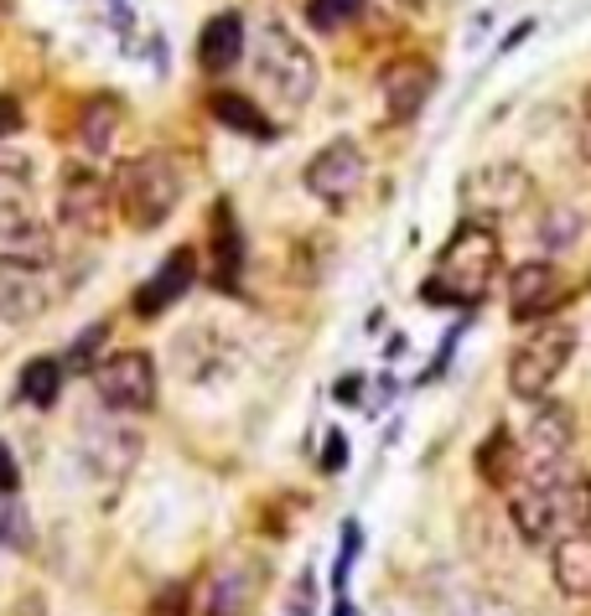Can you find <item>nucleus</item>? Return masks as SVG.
<instances>
[{"label": "nucleus", "instance_id": "nucleus-1", "mask_svg": "<svg viewBox=\"0 0 591 616\" xmlns=\"http://www.w3.org/2000/svg\"><path fill=\"white\" fill-rule=\"evenodd\" d=\"M509 523L529 550L591 534V472L571 456L524 466L509 487Z\"/></svg>", "mask_w": 591, "mask_h": 616}, {"label": "nucleus", "instance_id": "nucleus-2", "mask_svg": "<svg viewBox=\"0 0 591 616\" xmlns=\"http://www.w3.org/2000/svg\"><path fill=\"white\" fill-rule=\"evenodd\" d=\"M498 269H503L498 228L482 218H467V223H457V234L441 244L436 269L426 275L420 296H426V306H478V300L493 290Z\"/></svg>", "mask_w": 591, "mask_h": 616}, {"label": "nucleus", "instance_id": "nucleus-3", "mask_svg": "<svg viewBox=\"0 0 591 616\" xmlns=\"http://www.w3.org/2000/svg\"><path fill=\"white\" fill-rule=\"evenodd\" d=\"M182 172L172 156L145 151V156L120 161V172L110 176V197H114V218H125L130 228H161L182 207Z\"/></svg>", "mask_w": 591, "mask_h": 616}, {"label": "nucleus", "instance_id": "nucleus-4", "mask_svg": "<svg viewBox=\"0 0 591 616\" xmlns=\"http://www.w3.org/2000/svg\"><path fill=\"white\" fill-rule=\"evenodd\" d=\"M255 83L281 104V110H306L317 94V58L306 52V42L291 27L271 21L255 42Z\"/></svg>", "mask_w": 591, "mask_h": 616}, {"label": "nucleus", "instance_id": "nucleus-5", "mask_svg": "<svg viewBox=\"0 0 591 616\" xmlns=\"http://www.w3.org/2000/svg\"><path fill=\"white\" fill-rule=\"evenodd\" d=\"M575 358V327L571 321H544L513 348L509 358V394L524 404H544V394L556 389V379Z\"/></svg>", "mask_w": 591, "mask_h": 616}, {"label": "nucleus", "instance_id": "nucleus-6", "mask_svg": "<svg viewBox=\"0 0 591 616\" xmlns=\"http://www.w3.org/2000/svg\"><path fill=\"white\" fill-rule=\"evenodd\" d=\"M156 358L141 348H125L94 368L99 410L110 414H151L156 410Z\"/></svg>", "mask_w": 591, "mask_h": 616}, {"label": "nucleus", "instance_id": "nucleus-7", "mask_svg": "<svg viewBox=\"0 0 591 616\" xmlns=\"http://www.w3.org/2000/svg\"><path fill=\"white\" fill-rule=\"evenodd\" d=\"M79 451H83V461H89V472H94V476L120 482V476L135 472L145 441H141V430H135V425H125V414L99 410V414H89V420L79 425Z\"/></svg>", "mask_w": 591, "mask_h": 616}, {"label": "nucleus", "instance_id": "nucleus-8", "mask_svg": "<svg viewBox=\"0 0 591 616\" xmlns=\"http://www.w3.org/2000/svg\"><path fill=\"white\" fill-rule=\"evenodd\" d=\"M302 176H306V192H312L317 203L343 207V203H353V197L364 192L368 156H364V145L353 141V135H337V141H327L317 156L306 161Z\"/></svg>", "mask_w": 591, "mask_h": 616}, {"label": "nucleus", "instance_id": "nucleus-9", "mask_svg": "<svg viewBox=\"0 0 591 616\" xmlns=\"http://www.w3.org/2000/svg\"><path fill=\"white\" fill-rule=\"evenodd\" d=\"M436 89V68L426 58H395V63L379 73V99H384V120L389 125H410L426 104H431Z\"/></svg>", "mask_w": 591, "mask_h": 616}, {"label": "nucleus", "instance_id": "nucleus-10", "mask_svg": "<svg viewBox=\"0 0 591 616\" xmlns=\"http://www.w3.org/2000/svg\"><path fill=\"white\" fill-rule=\"evenodd\" d=\"M172 368L182 373L187 383H218L234 368V342H224L218 327H187V332H176L172 342Z\"/></svg>", "mask_w": 591, "mask_h": 616}, {"label": "nucleus", "instance_id": "nucleus-11", "mask_svg": "<svg viewBox=\"0 0 591 616\" xmlns=\"http://www.w3.org/2000/svg\"><path fill=\"white\" fill-rule=\"evenodd\" d=\"M0 265L6 269H52L58 265V238L37 213H6L0 218Z\"/></svg>", "mask_w": 591, "mask_h": 616}, {"label": "nucleus", "instance_id": "nucleus-12", "mask_svg": "<svg viewBox=\"0 0 591 616\" xmlns=\"http://www.w3.org/2000/svg\"><path fill=\"white\" fill-rule=\"evenodd\" d=\"M565 296V280H560V269L550 259H524V265H513L509 275V317L513 321H540L550 317Z\"/></svg>", "mask_w": 591, "mask_h": 616}, {"label": "nucleus", "instance_id": "nucleus-13", "mask_svg": "<svg viewBox=\"0 0 591 616\" xmlns=\"http://www.w3.org/2000/svg\"><path fill=\"white\" fill-rule=\"evenodd\" d=\"M58 213H63L68 228L79 234H104L114 218V197H110V182L94 172H68L63 182V197H58Z\"/></svg>", "mask_w": 591, "mask_h": 616}, {"label": "nucleus", "instance_id": "nucleus-14", "mask_svg": "<svg viewBox=\"0 0 591 616\" xmlns=\"http://www.w3.org/2000/svg\"><path fill=\"white\" fill-rule=\"evenodd\" d=\"M192 280H197V254H192V249H172L166 259H161L156 275L135 290V317H161L166 306H176V300L187 296Z\"/></svg>", "mask_w": 591, "mask_h": 616}, {"label": "nucleus", "instance_id": "nucleus-15", "mask_svg": "<svg viewBox=\"0 0 591 616\" xmlns=\"http://www.w3.org/2000/svg\"><path fill=\"white\" fill-rule=\"evenodd\" d=\"M48 306H52V290L37 280L32 269L0 265V327H32Z\"/></svg>", "mask_w": 591, "mask_h": 616}, {"label": "nucleus", "instance_id": "nucleus-16", "mask_svg": "<svg viewBox=\"0 0 591 616\" xmlns=\"http://www.w3.org/2000/svg\"><path fill=\"white\" fill-rule=\"evenodd\" d=\"M467 203L478 213H513L529 203V172L524 166H488L467 182Z\"/></svg>", "mask_w": 591, "mask_h": 616}, {"label": "nucleus", "instance_id": "nucleus-17", "mask_svg": "<svg viewBox=\"0 0 591 616\" xmlns=\"http://www.w3.org/2000/svg\"><path fill=\"white\" fill-rule=\"evenodd\" d=\"M244 17L240 11H218L213 21H203L197 32V68L203 73H228V68L244 58Z\"/></svg>", "mask_w": 591, "mask_h": 616}, {"label": "nucleus", "instance_id": "nucleus-18", "mask_svg": "<svg viewBox=\"0 0 591 616\" xmlns=\"http://www.w3.org/2000/svg\"><path fill=\"white\" fill-rule=\"evenodd\" d=\"M120 125H125V104L114 94H89L79 110V151L83 156H104L114 135H120Z\"/></svg>", "mask_w": 591, "mask_h": 616}, {"label": "nucleus", "instance_id": "nucleus-19", "mask_svg": "<svg viewBox=\"0 0 591 616\" xmlns=\"http://www.w3.org/2000/svg\"><path fill=\"white\" fill-rule=\"evenodd\" d=\"M550 575H556L560 596L587 600L591 596V534L560 538L556 550H550Z\"/></svg>", "mask_w": 591, "mask_h": 616}, {"label": "nucleus", "instance_id": "nucleus-20", "mask_svg": "<svg viewBox=\"0 0 591 616\" xmlns=\"http://www.w3.org/2000/svg\"><path fill=\"white\" fill-rule=\"evenodd\" d=\"M575 445V414L565 404H540L534 410V425H529V451L534 461H556V456H571Z\"/></svg>", "mask_w": 591, "mask_h": 616}, {"label": "nucleus", "instance_id": "nucleus-21", "mask_svg": "<svg viewBox=\"0 0 591 616\" xmlns=\"http://www.w3.org/2000/svg\"><path fill=\"white\" fill-rule=\"evenodd\" d=\"M208 110L218 125H228L234 135H249V141H275V125L271 114L259 110L249 94H234V89H218V94L208 99Z\"/></svg>", "mask_w": 591, "mask_h": 616}, {"label": "nucleus", "instance_id": "nucleus-22", "mask_svg": "<svg viewBox=\"0 0 591 616\" xmlns=\"http://www.w3.org/2000/svg\"><path fill=\"white\" fill-rule=\"evenodd\" d=\"M478 472H482V482L498 487V492H509L513 482L524 476V456H519V445H513V435L503 425L478 445Z\"/></svg>", "mask_w": 591, "mask_h": 616}, {"label": "nucleus", "instance_id": "nucleus-23", "mask_svg": "<svg viewBox=\"0 0 591 616\" xmlns=\"http://www.w3.org/2000/svg\"><path fill=\"white\" fill-rule=\"evenodd\" d=\"M240 265H244V238H240V228H234L228 203H218V218H213V285H218V290H234Z\"/></svg>", "mask_w": 591, "mask_h": 616}, {"label": "nucleus", "instance_id": "nucleus-24", "mask_svg": "<svg viewBox=\"0 0 591 616\" xmlns=\"http://www.w3.org/2000/svg\"><path fill=\"white\" fill-rule=\"evenodd\" d=\"M58 394H63V363L58 358H32L21 368V399L27 404L48 410V404H58Z\"/></svg>", "mask_w": 591, "mask_h": 616}, {"label": "nucleus", "instance_id": "nucleus-25", "mask_svg": "<svg viewBox=\"0 0 591 616\" xmlns=\"http://www.w3.org/2000/svg\"><path fill=\"white\" fill-rule=\"evenodd\" d=\"M32 513H27V503H21L17 492H0V550H11V554H27L32 550Z\"/></svg>", "mask_w": 591, "mask_h": 616}, {"label": "nucleus", "instance_id": "nucleus-26", "mask_svg": "<svg viewBox=\"0 0 591 616\" xmlns=\"http://www.w3.org/2000/svg\"><path fill=\"white\" fill-rule=\"evenodd\" d=\"M581 228H587V218H581L575 207H556V213H544V223H540V244L565 254L575 238H581Z\"/></svg>", "mask_w": 591, "mask_h": 616}, {"label": "nucleus", "instance_id": "nucleus-27", "mask_svg": "<svg viewBox=\"0 0 591 616\" xmlns=\"http://www.w3.org/2000/svg\"><path fill=\"white\" fill-rule=\"evenodd\" d=\"M364 11V0H312V27H322V32H337L343 21H353Z\"/></svg>", "mask_w": 591, "mask_h": 616}, {"label": "nucleus", "instance_id": "nucleus-28", "mask_svg": "<svg viewBox=\"0 0 591 616\" xmlns=\"http://www.w3.org/2000/svg\"><path fill=\"white\" fill-rule=\"evenodd\" d=\"M104 337H110V321H94V327H83L79 337H73V348H68V368H89L99 358V348H104Z\"/></svg>", "mask_w": 591, "mask_h": 616}, {"label": "nucleus", "instance_id": "nucleus-29", "mask_svg": "<svg viewBox=\"0 0 591 616\" xmlns=\"http://www.w3.org/2000/svg\"><path fill=\"white\" fill-rule=\"evenodd\" d=\"M6 213H32V182H27V176L0 172V218H6Z\"/></svg>", "mask_w": 591, "mask_h": 616}, {"label": "nucleus", "instance_id": "nucleus-30", "mask_svg": "<svg viewBox=\"0 0 591 616\" xmlns=\"http://www.w3.org/2000/svg\"><path fill=\"white\" fill-rule=\"evenodd\" d=\"M358 523H343V554H337V575H333V591H337V600H343V585H348V569H353V559H358Z\"/></svg>", "mask_w": 591, "mask_h": 616}, {"label": "nucleus", "instance_id": "nucleus-31", "mask_svg": "<svg viewBox=\"0 0 591 616\" xmlns=\"http://www.w3.org/2000/svg\"><path fill=\"white\" fill-rule=\"evenodd\" d=\"M286 612L291 616H312V612H317V581H312V569H302V575H296V591H291Z\"/></svg>", "mask_w": 591, "mask_h": 616}, {"label": "nucleus", "instance_id": "nucleus-32", "mask_svg": "<svg viewBox=\"0 0 591 616\" xmlns=\"http://www.w3.org/2000/svg\"><path fill=\"white\" fill-rule=\"evenodd\" d=\"M348 466V435L343 430H327V441H322V472L337 476Z\"/></svg>", "mask_w": 591, "mask_h": 616}, {"label": "nucleus", "instance_id": "nucleus-33", "mask_svg": "<svg viewBox=\"0 0 591 616\" xmlns=\"http://www.w3.org/2000/svg\"><path fill=\"white\" fill-rule=\"evenodd\" d=\"M575 151H581V161L591 166V83H587V94H581V125H575Z\"/></svg>", "mask_w": 591, "mask_h": 616}, {"label": "nucleus", "instance_id": "nucleus-34", "mask_svg": "<svg viewBox=\"0 0 591 616\" xmlns=\"http://www.w3.org/2000/svg\"><path fill=\"white\" fill-rule=\"evenodd\" d=\"M0 172H6V176H27V182H32V161H27V151H11V145L0 141Z\"/></svg>", "mask_w": 591, "mask_h": 616}, {"label": "nucleus", "instance_id": "nucleus-35", "mask_svg": "<svg viewBox=\"0 0 591 616\" xmlns=\"http://www.w3.org/2000/svg\"><path fill=\"white\" fill-rule=\"evenodd\" d=\"M21 130V104H17V94H0V141H11Z\"/></svg>", "mask_w": 591, "mask_h": 616}, {"label": "nucleus", "instance_id": "nucleus-36", "mask_svg": "<svg viewBox=\"0 0 591 616\" xmlns=\"http://www.w3.org/2000/svg\"><path fill=\"white\" fill-rule=\"evenodd\" d=\"M182 600H187V591H182V585H166L156 596V606H151V616H182Z\"/></svg>", "mask_w": 591, "mask_h": 616}, {"label": "nucleus", "instance_id": "nucleus-37", "mask_svg": "<svg viewBox=\"0 0 591 616\" xmlns=\"http://www.w3.org/2000/svg\"><path fill=\"white\" fill-rule=\"evenodd\" d=\"M21 487V472H17V456H11V445L0 441V492H17Z\"/></svg>", "mask_w": 591, "mask_h": 616}, {"label": "nucleus", "instance_id": "nucleus-38", "mask_svg": "<svg viewBox=\"0 0 591 616\" xmlns=\"http://www.w3.org/2000/svg\"><path fill=\"white\" fill-rule=\"evenodd\" d=\"M358 383H364V379H343V383H337V399H343V404H353V399H358Z\"/></svg>", "mask_w": 591, "mask_h": 616}, {"label": "nucleus", "instance_id": "nucleus-39", "mask_svg": "<svg viewBox=\"0 0 591 616\" xmlns=\"http://www.w3.org/2000/svg\"><path fill=\"white\" fill-rule=\"evenodd\" d=\"M333 616H358V612H353L348 600H337V612H333Z\"/></svg>", "mask_w": 591, "mask_h": 616}, {"label": "nucleus", "instance_id": "nucleus-40", "mask_svg": "<svg viewBox=\"0 0 591 616\" xmlns=\"http://www.w3.org/2000/svg\"><path fill=\"white\" fill-rule=\"evenodd\" d=\"M400 6H405V11H416V6H426V0H400Z\"/></svg>", "mask_w": 591, "mask_h": 616}]
</instances>
